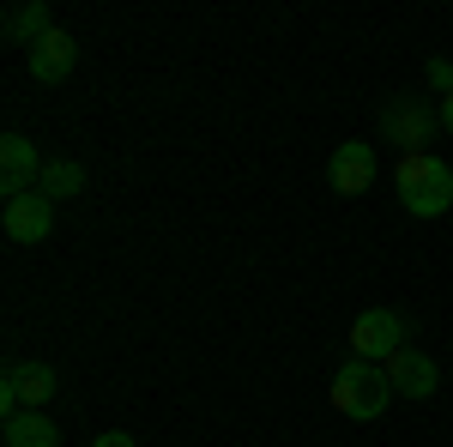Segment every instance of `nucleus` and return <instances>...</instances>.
Returning a JSON list of instances; mask_svg holds the SVG:
<instances>
[{
	"mask_svg": "<svg viewBox=\"0 0 453 447\" xmlns=\"http://www.w3.org/2000/svg\"><path fill=\"white\" fill-rule=\"evenodd\" d=\"M393 194L411 218H441L453 206V170L435 151H411V158L393 164Z\"/></svg>",
	"mask_w": 453,
	"mask_h": 447,
	"instance_id": "obj_1",
	"label": "nucleus"
},
{
	"mask_svg": "<svg viewBox=\"0 0 453 447\" xmlns=\"http://www.w3.org/2000/svg\"><path fill=\"white\" fill-rule=\"evenodd\" d=\"M393 405V381H387L381 363H357L350 357L345 369L333 375V412L350 417V423H375V417Z\"/></svg>",
	"mask_w": 453,
	"mask_h": 447,
	"instance_id": "obj_2",
	"label": "nucleus"
},
{
	"mask_svg": "<svg viewBox=\"0 0 453 447\" xmlns=\"http://www.w3.org/2000/svg\"><path fill=\"white\" fill-rule=\"evenodd\" d=\"M435 127H441V109H429L423 97H393V104L381 109V139H387V145H399V158L423 151Z\"/></svg>",
	"mask_w": 453,
	"mask_h": 447,
	"instance_id": "obj_3",
	"label": "nucleus"
},
{
	"mask_svg": "<svg viewBox=\"0 0 453 447\" xmlns=\"http://www.w3.org/2000/svg\"><path fill=\"white\" fill-rule=\"evenodd\" d=\"M405 351V320L393 309H363L350 320V357L357 363H387Z\"/></svg>",
	"mask_w": 453,
	"mask_h": 447,
	"instance_id": "obj_4",
	"label": "nucleus"
},
{
	"mask_svg": "<svg viewBox=\"0 0 453 447\" xmlns=\"http://www.w3.org/2000/svg\"><path fill=\"white\" fill-rule=\"evenodd\" d=\"M55 393H61V381H55L49 363H6V381H0V412H6V417L42 412Z\"/></svg>",
	"mask_w": 453,
	"mask_h": 447,
	"instance_id": "obj_5",
	"label": "nucleus"
},
{
	"mask_svg": "<svg viewBox=\"0 0 453 447\" xmlns=\"http://www.w3.org/2000/svg\"><path fill=\"white\" fill-rule=\"evenodd\" d=\"M36 181H42L36 145L25 134H6L0 139V194H6V200H25V194H36Z\"/></svg>",
	"mask_w": 453,
	"mask_h": 447,
	"instance_id": "obj_6",
	"label": "nucleus"
},
{
	"mask_svg": "<svg viewBox=\"0 0 453 447\" xmlns=\"http://www.w3.org/2000/svg\"><path fill=\"white\" fill-rule=\"evenodd\" d=\"M326 181H333V194H345V200L369 194V188H375V145H369V139H345V145L333 151V164H326Z\"/></svg>",
	"mask_w": 453,
	"mask_h": 447,
	"instance_id": "obj_7",
	"label": "nucleus"
},
{
	"mask_svg": "<svg viewBox=\"0 0 453 447\" xmlns=\"http://www.w3.org/2000/svg\"><path fill=\"white\" fill-rule=\"evenodd\" d=\"M381 369H387V381H393V399H429V393L441 387V369H435V357H423L418 344H405L399 357H387Z\"/></svg>",
	"mask_w": 453,
	"mask_h": 447,
	"instance_id": "obj_8",
	"label": "nucleus"
},
{
	"mask_svg": "<svg viewBox=\"0 0 453 447\" xmlns=\"http://www.w3.org/2000/svg\"><path fill=\"white\" fill-rule=\"evenodd\" d=\"M0 224H6V236L19 242V248H36V242H49V230H55V200H42V194L6 200Z\"/></svg>",
	"mask_w": 453,
	"mask_h": 447,
	"instance_id": "obj_9",
	"label": "nucleus"
},
{
	"mask_svg": "<svg viewBox=\"0 0 453 447\" xmlns=\"http://www.w3.org/2000/svg\"><path fill=\"white\" fill-rule=\"evenodd\" d=\"M25 61H31V79H36V85H67L73 67H79V42H73V31H61V25H55V31L42 36Z\"/></svg>",
	"mask_w": 453,
	"mask_h": 447,
	"instance_id": "obj_10",
	"label": "nucleus"
},
{
	"mask_svg": "<svg viewBox=\"0 0 453 447\" xmlns=\"http://www.w3.org/2000/svg\"><path fill=\"white\" fill-rule=\"evenodd\" d=\"M49 31H55V6L49 0H25V6L6 12V42H19V49H36Z\"/></svg>",
	"mask_w": 453,
	"mask_h": 447,
	"instance_id": "obj_11",
	"label": "nucleus"
},
{
	"mask_svg": "<svg viewBox=\"0 0 453 447\" xmlns=\"http://www.w3.org/2000/svg\"><path fill=\"white\" fill-rule=\"evenodd\" d=\"M0 435H6V447H61V429H55L42 412L6 417V423H0Z\"/></svg>",
	"mask_w": 453,
	"mask_h": 447,
	"instance_id": "obj_12",
	"label": "nucleus"
},
{
	"mask_svg": "<svg viewBox=\"0 0 453 447\" xmlns=\"http://www.w3.org/2000/svg\"><path fill=\"white\" fill-rule=\"evenodd\" d=\"M36 194H42V200H73V194H85V164H73V158H49V164H42V181H36Z\"/></svg>",
	"mask_w": 453,
	"mask_h": 447,
	"instance_id": "obj_13",
	"label": "nucleus"
},
{
	"mask_svg": "<svg viewBox=\"0 0 453 447\" xmlns=\"http://www.w3.org/2000/svg\"><path fill=\"white\" fill-rule=\"evenodd\" d=\"M429 85H435V91H441V97H453V61H429Z\"/></svg>",
	"mask_w": 453,
	"mask_h": 447,
	"instance_id": "obj_14",
	"label": "nucleus"
},
{
	"mask_svg": "<svg viewBox=\"0 0 453 447\" xmlns=\"http://www.w3.org/2000/svg\"><path fill=\"white\" fill-rule=\"evenodd\" d=\"M91 447H140V442H134V435H121V429H104Z\"/></svg>",
	"mask_w": 453,
	"mask_h": 447,
	"instance_id": "obj_15",
	"label": "nucleus"
},
{
	"mask_svg": "<svg viewBox=\"0 0 453 447\" xmlns=\"http://www.w3.org/2000/svg\"><path fill=\"white\" fill-rule=\"evenodd\" d=\"M441 127L453 134V97H441Z\"/></svg>",
	"mask_w": 453,
	"mask_h": 447,
	"instance_id": "obj_16",
	"label": "nucleus"
}]
</instances>
